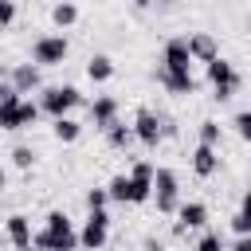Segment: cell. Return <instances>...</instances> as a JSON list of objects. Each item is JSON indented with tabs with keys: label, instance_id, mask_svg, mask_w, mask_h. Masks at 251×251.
I'll use <instances>...</instances> for the list:
<instances>
[{
	"label": "cell",
	"instance_id": "6da1fadb",
	"mask_svg": "<svg viewBox=\"0 0 251 251\" xmlns=\"http://www.w3.org/2000/svg\"><path fill=\"white\" fill-rule=\"evenodd\" d=\"M35 247L39 251H78L82 243H78V231L67 212H47L43 227L35 231Z\"/></svg>",
	"mask_w": 251,
	"mask_h": 251
},
{
	"label": "cell",
	"instance_id": "7a4b0ae2",
	"mask_svg": "<svg viewBox=\"0 0 251 251\" xmlns=\"http://www.w3.org/2000/svg\"><path fill=\"white\" fill-rule=\"evenodd\" d=\"M39 106H43V114H51V122H55V118H67L75 106H82V94H78V86H47V90L39 94Z\"/></svg>",
	"mask_w": 251,
	"mask_h": 251
},
{
	"label": "cell",
	"instance_id": "3957f363",
	"mask_svg": "<svg viewBox=\"0 0 251 251\" xmlns=\"http://www.w3.org/2000/svg\"><path fill=\"white\" fill-rule=\"evenodd\" d=\"M153 200H157V212H161V216L180 212V180H176V173H173V169H157Z\"/></svg>",
	"mask_w": 251,
	"mask_h": 251
},
{
	"label": "cell",
	"instance_id": "277c9868",
	"mask_svg": "<svg viewBox=\"0 0 251 251\" xmlns=\"http://www.w3.org/2000/svg\"><path fill=\"white\" fill-rule=\"evenodd\" d=\"M67 55H71L67 35H39V39L31 43V63H35V67H59Z\"/></svg>",
	"mask_w": 251,
	"mask_h": 251
},
{
	"label": "cell",
	"instance_id": "5b68a950",
	"mask_svg": "<svg viewBox=\"0 0 251 251\" xmlns=\"http://www.w3.org/2000/svg\"><path fill=\"white\" fill-rule=\"evenodd\" d=\"M106 239H110V216H106V208H98V212H90V216L82 220L78 243H82V251H102Z\"/></svg>",
	"mask_w": 251,
	"mask_h": 251
},
{
	"label": "cell",
	"instance_id": "8992f818",
	"mask_svg": "<svg viewBox=\"0 0 251 251\" xmlns=\"http://www.w3.org/2000/svg\"><path fill=\"white\" fill-rule=\"evenodd\" d=\"M208 82H212L216 98L227 102V98L235 94V86H239V71H235L227 59H216V63H208Z\"/></svg>",
	"mask_w": 251,
	"mask_h": 251
},
{
	"label": "cell",
	"instance_id": "52a82bcc",
	"mask_svg": "<svg viewBox=\"0 0 251 251\" xmlns=\"http://www.w3.org/2000/svg\"><path fill=\"white\" fill-rule=\"evenodd\" d=\"M133 133H137V141H141V145L157 149V141L165 137V118H157L149 106H141V110L133 114Z\"/></svg>",
	"mask_w": 251,
	"mask_h": 251
},
{
	"label": "cell",
	"instance_id": "ba28073f",
	"mask_svg": "<svg viewBox=\"0 0 251 251\" xmlns=\"http://www.w3.org/2000/svg\"><path fill=\"white\" fill-rule=\"evenodd\" d=\"M153 75H157V82H161L165 90H173V94H196V86H200V82L192 78V71H169V67H161V63H157Z\"/></svg>",
	"mask_w": 251,
	"mask_h": 251
},
{
	"label": "cell",
	"instance_id": "9c48e42d",
	"mask_svg": "<svg viewBox=\"0 0 251 251\" xmlns=\"http://www.w3.org/2000/svg\"><path fill=\"white\" fill-rule=\"evenodd\" d=\"M4 235H8V243H12L16 251H24V247H31V243H35L31 220H27V216H20V212H12V216L4 220Z\"/></svg>",
	"mask_w": 251,
	"mask_h": 251
},
{
	"label": "cell",
	"instance_id": "30bf717a",
	"mask_svg": "<svg viewBox=\"0 0 251 251\" xmlns=\"http://www.w3.org/2000/svg\"><path fill=\"white\" fill-rule=\"evenodd\" d=\"M161 67H169V71H188L192 67V51H188V35L180 39H169L165 43V51H161Z\"/></svg>",
	"mask_w": 251,
	"mask_h": 251
},
{
	"label": "cell",
	"instance_id": "8fae6325",
	"mask_svg": "<svg viewBox=\"0 0 251 251\" xmlns=\"http://www.w3.org/2000/svg\"><path fill=\"white\" fill-rule=\"evenodd\" d=\"M90 122H94V129H110L114 122H118V98H110V94H98L94 102H90Z\"/></svg>",
	"mask_w": 251,
	"mask_h": 251
},
{
	"label": "cell",
	"instance_id": "7c38bea8",
	"mask_svg": "<svg viewBox=\"0 0 251 251\" xmlns=\"http://www.w3.org/2000/svg\"><path fill=\"white\" fill-rule=\"evenodd\" d=\"M188 51H192V63H204V67L220 59V47H216V39L208 31H192L188 35Z\"/></svg>",
	"mask_w": 251,
	"mask_h": 251
},
{
	"label": "cell",
	"instance_id": "4fadbf2b",
	"mask_svg": "<svg viewBox=\"0 0 251 251\" xmlns=\"http://www.w3.org/2000/svg\"><path fill=\"white\" fill-rule=\"evenodd\" d=\"M8 82H12L20 94H31V90H39L43 78H39V67H35V63H16V67L8 71Z\"/></svg>",
	"mask_w": 251,
	"mask_h": 251
},
{
	"label": "cell",
	"instance_id": "5bb4252c",
	"mask_svg": "<svg viewBox=\"0 0 251 251\" xmlns=\"http://www.w3.org/2000/svg\"><path fill=\"white\" fill-rule=\"evenodd\" d=\"M180 220H176V231H188V227H204L208 224V208L200 204V200H188V204H180V212H176Z\"/></svg>",
	"mask_w": 251,
	"mask_h": 251
},
{
	"label": "cell",
	"instance_id": "9a60e30c",
	"mask_svg": "<svg viewBox=\"0 0 251 251\" xmlns=\"http://www.w3.org/2000/svg\"><path fill=\"white\" fill-rule=\"evenodd\" d=\"M216 169H220L216 149H212V145H196V149H192V173H196V176H212Z\"/></svg>",
	"mask_w": 251,
	"mask_h": 251
},
{
	"label": "cell",
	"instance_id": "2e32d148",
	"mask_svg": "<svg viewBox=\"0 0 251 251\" xmlns=\"http://www.w3.org/2000/svg\"><path fill=\"white\" fill-rule=\"evenodd\" d=\"M86 78L90 82H110L114 78V59L110 55H90L86 59Z\"/></svg>",
	"mask_w": 251,
	"mask_h": 251
},
{
	"label": "cell",
	"instance_id": "e0dca14e",
	"mask_svg": "<svg viewBox=\"0 0 251 251\" xmlns=\"http://www.w3.org/2000/svg\"><path fill=\"white\" fill-rule=\"evenodd\" d=\"M51 133H55V141H63V145H71V141H78V133H82V126L67 114V118H55V126H51Z\"/></svg>",
	"mask_w": 251,
	"mask_h": 251
},
{
	"label": "cell",
	"instance_id": "ac0fdd59",
	"mask_svg": "<svg viewBox=\"0 0 251 251\" xmlns=\"http://www.w3.org/2000/svg\"><path fill=\"white\" fill-rule=\"evenodd\" d=\"M106 192H110V200H118V204H133V180H129L126 173H118V176L106 184Z\"/></svg>",
	"mask_w": 251,
	"mask_h": 251
},
{
	"label": "cell",
	"instance_id": "d6986e66",
	"mask_svg": "<svg viewBox=\"0 0 251 251\" xmlns=\"http://www.w3.org/2000/svg\"><path fill=\"white\" fill-rule=\"evenodd\" d=\"M51 20H55V27H75V24H78V8H75L71 0H59V4L51 8Z\"/></svg>",
	"mask_w": 251,
	"mask_h": 251
},
{
	"label": "cell",
	"instance_id": "ffe728a7",
	"mask_svg": "<svg viewBox=\"0 0 251 251\" xmlns=\"http://www.w3.org/2000/svg\"><path fill=\"white\" fill-rule=\"evenodd\" d=\"M137 133H133V126H122V122H114L110 129H106V141L114 145V149H129V141H133Z\"/></svg>",
	"mask_w": 251,
	"mask_h": 251
},
{
	"label": "cell",
	"instance_id": "44dd1931",
	"mask_svg": "<svg viewBox=\"0 0 251 251\" xmlns=\"http://www.w3.org/2000/svg\"><path fill=\"white\" fill-rule=\"evenodd\" d=\"M200 145H212V149L220 145V122H212V118L200 122Z\"/></svg>",
	"mask_w": 251,
	"mask_h": 251
},
{
	"label": "cell",
	"instance_id": "7402d4cb",
	"mask_svg": "<svg viewBox=\"0 0 251 251\" xmlns=\"http://www.w3.org/2000/svg\"><path fill=\"white\" fill-rule=\"evenodd\" d=\"M231 126H235V133H239V137L251 145V110H239V114L231 118Z\"/></svg>",
	"mask_w": 251,
	"mask_h": 251
},
{
	"label": "cell",
	"instance_id": "603a6c76",
	"mask_svg": "<svg viewBox=\"0 0 251 251\" xmlns=\"http://www.w3.org/2000/svg\"><path fill=\"white\" fill-rule=\"evenodd\" d=\"M31 161H35V153H31L27 145H16V149H12V165H16V169H31Z\"/></svg>",
	"mask_w": 251,
	"mask_h": 251
},
{
	"label": "cell",
	"instance_id": "cb8c5ba5",
	"mask_svg": "<svg viewBox=\"0 0 251 251\" xmlns=\"http://www.w3.org/2000/svg\"><path fill=\"white\" fill-rule=\"evenodd\" d=\"M106 200H110V192H106V188H90V192H86V208H90V212L106 208Z\"/></svg>",
	"mask_w": 251,
	"mask_h": 251
},
{
	"label": "cell",
	"instance_id": "d4e9b609",
	"mask_svg": "<svg viewBox=\"0 0 251 251\" xmlns=\"http://www.w3.org/2000/svg\"><path fill=\"white\" fill-rule=\"evenodd\" d=\"M231 231H235V235H251V216H247V212H235V216H231Z\"/></svg>",
	"mask_w": 251,
	"mask_h": 251
},
{
	"label": "cell",
	"instance_id": "484cf974",
	"mask_svg": "<svg viewBox=\"0 0 251 251\" xmlns=\"http://www.w3.org/2000/svg\"><path fill=\"white\" fill-rule=\"evenodd\" d=\"M0 24H4V27L16 24V0H0Z\"/></svg>",
	"mask_w": 251,
	"mask_h": 251
},
{
	"label": "cell",
	"instance_id": "4316f807",
	"mask_svg": "<svg viewBox=\"0 0 251 251\" xmlns=\"http://www.w3.org/2000/svg\"><path fill=\"white\" fill-rule=\"evenodd\" d=\"M196 251H227V247L220 243V235H212V231H208V235H204V239L196 243Z\"/></svg>",
	"mask_w": 251,
	"mask_h": 251
},
{
	"label": "cell",
	"instance_id": "83f0119b",
	"mask_svg": "<svg viewBox=\"0 0 251 251\" xmlns=\"http://www.w3.org/2000/svg\"><path fill=\"white\" fill-rule=\"evenodd\" d=\"M227 251H251V235H235V243Z\"/></svg>",
	"mask_w": 251,
	"mask_h": 251
},
{
	"label": "cell",
	"instance_id": "f1b7e54d",
	"mask_svg": "<svg viewBox=\"0 0 251 251\" xmlns=\"http://www.w3.org/2000/svg\"><path fill=\"white\" fill-rule=\"evenodd\" d=\"M239 212H247V216H251V188L243 192V208H239Z\"/></svg>",
	"mask_w": 251,
	"mask_h": 251
},
{
	"label": "cell",
	"instance_id": "f546056e",
	"mask_svg": "<svg viewBox=\"0 0 251 251\" xmlns=\"http://www.w3.org/2000/svg\"><path fill=\"white\" fill-rule=\"evenodd\" d=\"M145 251H161V243L157 239H145Z\"/></svg>",
	"mask_w": 251,
	"mask_h": 251
},
{
	"label": "cell",
	"instance_id": "4dcf8cb0",
	"mask_svg": "<svg viewBox=\"0 0 251 251\" xmlns=\"http://www.w3.org/2000/svg\"><path fill=\"white\" fill-rule=\"evenodd\" d=\"M157 0H133V8H153Z\"/></svg>",
	"mask_w": 251,
	"mask_h": 251
},
{
	"label": "cell",
	"instance_id": "1f68e13d",
	"mask_svg": "<svg viewBox=\"0 0 251 251\" xmlns=\"http://www.w3.org/2000/svg\"><path fill=\"white\" fill-rule=\"evenodd\" d=\"M24 251H39V247H35V243H31V247H24Z\"/></svg>",
	"mask_w": 251,
	"mask_h": 251
}]
</instances>
